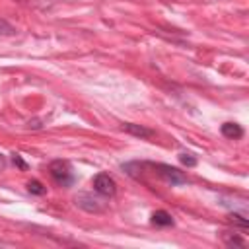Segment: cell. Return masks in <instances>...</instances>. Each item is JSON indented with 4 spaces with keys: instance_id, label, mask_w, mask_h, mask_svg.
Here are the masks:
<instances>
[{
    "instance_id": "1",
    "label": "cell",
    "mask_w": 249,
    "mask_h": 249,
    "mask_svg": "<svg viewBox=\"0 0 249 249\" xmlns=\"http://www.w3.org/2000/svg\"><path fill=\"white\" fill-rule=\"evenodd\" d=\"M49 169H51V177L54 179L56 185H60V187H70V185H74V173H72V167H70L68 161H64V160H54Z\"/></svg>"
},
{
    "instance_id": "2",
    "label": "cell",
    "mask_w": 249,
    "mask_h": 249,
    "mask_svg": "<svg viewBox=\"0 0 249 249\" xmlns=\"http://www.w3.org/2000/svg\"><path fill=\"white\" fill-rule=\"evenodd\" d=\"M152 167H154V171H156L165 183H169L171 187H175V185H185V183H187V177H185L183 171H179L177 167H171V165H167V163H152Z\"/></svg>"
},
{
    "instance_id": "3",
    "label": "cell",
    "mask_w": 249,
    "mask_h": 249,
    "mask_svg": "<svg viewBox=\"0 0 249 249\" xmlns=\"http://www.w3.org/2000/svg\"><path fill=\"white\" fill-rule=\"evenodd\" d=\"M93 189L101 196H113L117 193V183L109 173H97L93 177Z\"/></svg>"
},
{
    "instance_id": "4",
    "label": "cell",
    "mask_w": 249,
    "mask_h": 249,
    "mask_svg": "<svg viewBox=\"0 0 249 249\" xmlns=\"http://www.w3.org/2000/svg\"><path fill=\"white\" fill-rule=\"evenodd\" d=\"M76 206H80L86 212H95V214L105 208V204L101 202V198H97V196H93L89 193H80L76 196Z\"/></svg>"
},
{
    "instance_id": "5",
    "label": "cell",
    "mask_w": 249,
    "mask_h": 249,
    "mask_svg": "<svg viewBox=\"0 0 249 249\" xmlns=\"http://www.w3.org/2000/svg\"><path fill=\"white\" fill-rule=\"evenodd\" d=\"M123 130L138 136V138H150L154 136V130L152 128H146V126H140V124H134V123H123Z\"/></svg>"
},
{
    "instance_id": "6",
    "label": "cell",
    "mask_w": 249,
    "mask_h": 249,
    "mask_svg": "<svg viewBox=\"0 0 249 249\" xmlns=\"http://www.w3.org/2000/svg\"><path fill=\"white\" fill-rule=\"evenodd\" d=\"M220 132H222L226 138H230V140H237V138L243 136V128H241L237 123H224V124L220 126Z\"/></svg>"
},
{
    "instance_id": "7",
    "label": "cell",
    "mask_w": 249,
    "mask_h": 249,
    "mask_svg": "<svg viewBox=\"0 0 249 249\" xmlns=\"http://www.w3.org/2000/svg\"><path fill=\"white\" fill-rule=\"evenodd\" d=\"M152 222H154L156 226H173V218H171V214L165 212V210H156V212L152 214Z\"/></svg>"
},
{
    "instance_id": "8",
    "label": "cell",
    "mask_w": 249,
    "mask_h": 249,
    "mask_svg": "<svg viewBox=\"0 0 249 249\" xmlns=\"http://www.w3.org/2000/svg\"><path fill=\"white\" fill-rule=\"evenodd\" d=\"M222 239H224V243H226L228 247H243V245H245V241H243L239 235L231 233V231H224V233H222Z\"/></svg>"
},
{
    "instance_id": "9",
    "label": "cell",
    "mask_w": 249,
    "mask_h": 249,
    "mask_svg": "<svg viewBox=\"0 0 249 249\" xmlns=\"http://www.w3.org/2000/svg\"><path fill=\"white\" fill-rule=\"evenodd\" d=\"M14 33H16V27L0 18V37H12Z\"/></svg>"
},
{
    "instance_id": "10",
    "label": "cell",
    "mask_w": 249,
    "mask_h": 249,
    "mask_svg": "<svg viewBox=\"0 0 249 249\" xmlns=\"http://www.w3.org/2000/svg\"><path fill=\"white\" fill-rule=\"evenodd\" d=\"M27 191L29 193H33V195H45V187H43V183L41 181H37V179H33V181H29L27 183Z\"/></svg>"
},
{
    "instance_id": "11",
    "label": "cell",
    "mask_w": 249,
    "mask_h": 249,
    "mask_svg": "<svg viewBox=\"0 0 249 249\" xmlns=\"http://www.w3.org/2000/svg\"><path fill=\"white\" fill-rule=\"evenodd\" d=\"M228 220H230L231 224H237L239 228H247V226H249V220H247V218H243L241 214H235V212H233V214H230V216H228Z\"/></svg>"
},
{
    "instance_id": "12",
    "label": "cell",
    "mask_w": 249,
    "mask_h": 249,
    "mask_svg": "<svg viewBox=\"0 0 249 249\" xmlns=\"http://www.w3.org/2000/svg\"><path fill=\"white\" fill-rule=\"evenodd\" d=\"M179 160H181V163H183V165H189V167L196 165V160H195L191 154H181V156H179Z\"/></svg>"
},
{
    "instance_id": "13",
    "label": "cell",
    "mask_w": 249,
    "mask_h": 249,
    "mask_svg": "<svg viewBox=\"0 0 249 249\" xmlns=\"http://www.w3.org/2000/svg\"><path fill=\"white\" fill-rule=\"evenodd\" d=\"M12 161H14L16 165H19L21 169H25V167H27V165H25V161H23V160H21L18 154H12Z\"/></svg>"
},
{
    "instance_id": "14",
    "label": "cell",
    "mask_w": 249,
    "mask_h": 249,
    "mask_svg": "<svg viewBox=\"0 0 249 249\" xmlns=\"http://www.w3.org/2000/svg\"><path fill=\"white\" fill-rule=\"evenodd\" d=\"M4 167H6V158H4L2 154H0V171H2Z\"/></svg>"
}]
</instances>
